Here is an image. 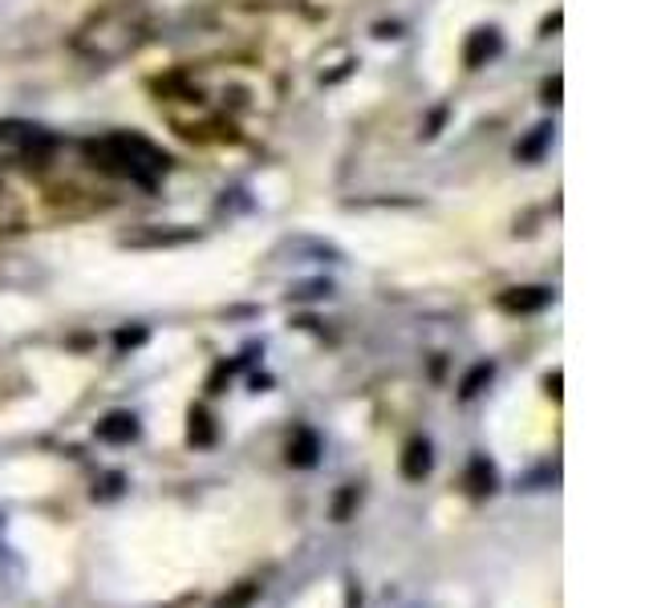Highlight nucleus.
<instances>
[{
	"mask_svg": "<svg viewBox=\"0 0 649 608\" xmlns=\"http://www.w3.org/2000/svg\"><path fill=\"white\" fill-rule=\"evenodd\" d=\"M150 38V13L138 0H114L98 13H89L70 38V50L89 70H110L138 53Z\"/></svg>",
	"mask_w": 649,
	"mask_h": 608,
	"instance_id": "obj_1",
	"label": "nucleus"
},
{
	"mask_svg": "<svg viewBox=\"0 0 649 608\" xmlns=\"http://www.w3.org/2000/svg\"><path fill=\"white\" fill-rule=\"evenodd\" d=\"M89 162L106 174H118V179H130L138 186H155L167 174L171 159L162 154L150 138L142 135H102L86 142Z\"/></svg>",
	"mask_w": 649,
	"mask_h": 608,
	"instance_id": "obj_2",
	"label": "nucleus"
},
{
	"mask_svg": "<svg viewBox=\"0 0 649 608\" xmlns=\"http://www.w3.org/2000/svg\"><path fill=\"white\" fill-rule=\"evenodd\" d=\"M338 244H329L324 236H309V232H292L268 252V268H321V264H341Z\"/></svg>",
	"mask_w": 649,
	"mask_h": 608,
	"instance_id": "obj_3",
	"label": "nucleus"
},
{
	"mask_svg": "<svg viewBox=\"0 0 649 608\" xmlns=\"http://www.w3.org/2000/svg\"><path fill=\"white\" fill-rule=\"evenodd\" d=\"M195 239H200V232L188 224H138L118 244L135 252H162V248H188Z\"/></svg>",
	"mask_w": 649,
	"mask_h": 608,
	"instance_id": "obj_4",
	"label": "nucleus"
},
{
	"mask_svg": "<svg viewBox=\"0 0 649 608\" xmlns=\"http://www.w3.org/2000/svg\"><path fill=\"white\" fill-rule=\"evenodd\" d=\"M503 53V33L496 25H479L462 41V65L467 70H483L487 62H496Z\"/></svg>",
	"mask_w": 649,
	"mask_h": 608,
	"instance_id": "obj_5",
	"label": "nucleus"
},
{
	"mask_svg": "<svg viewBox=\"0 0 649 608\" xmlns=\"http://www.w3.org/2000/svg\"><path fill=\"white\" fill-rule=\"evenodd\" d=\"M552 305V288L544 285H520V288H508L500 297V309L503 312H520V317H528V312H544Z\"/></svg>",
	"mask_w": 649,
	"mask_h": 608,
	"instance_id": "obj_6",
	"label": "nucleus"
},
{
	"mask_svg": "<svg viewBox=\"0 0 649 608\" xmlns=\"http://www.w3.org/2000/svg\"><path fill=\"white\" fill-rule=\"evenodd\" d=\"M0 147H17L25 150V154H33L41 147H53V135H45L33 122H0Z\"/></svg>",
	"mask_w": 649,
	"mask_h": 608,
	"instance_id": "obj_7",
	"label": "nucleus"
},
{
	"mask_svg": "<svg viewBox=\"0 0 649 608\" xmlns=\"http://www.w3.org/2000/svg\"><path fill=\"white\" fill-rule=\"evenodd\" d=\"M98 438L102 442H110V447H126V442H135L138 438V418L126 410L106 414V418L98 423Z\"/></svg>",
	"mask_w": 649,
	"mask_h": 608,
	"instance_id": "obj_8",
	"label": "nucleus"
},
{
	"mask_svg": "<svg viewBox=\"0 0 649 608\" xmlns=\"http://www.w3.org/2000/svg\"><path fill=\"white\" fill-rule=\"evenodd\" d=\"M435 467V455H430V442L426 438H411L406 450H402V474L411 479V483H423L426 474Z\"/></svg>",
	"mask_w": 649,
	"mask_h": 608,
	"instance_id": "obj_9",
	"label": "nucleus"
},
{
	"mask_svg": "<svg viewBox=\"0 0 649 608\" xmlns=\"http://www.w3.org/2000/svg\"><path fill=\"white\" fill-rule=\"evenodd\" d=\"M552 138H556V126H552V122L532 126V130H528V138H520V142H515V159H520V162H540L544 154H549Z\"/></svg>",
	"mask_w": 649,
	"mask_h": 608,
	"instance_id": "obj_10",
	"label": "nucleus"
},
{
	"mask_svg": "<svg viewBox=\"0 0 649 608\" xmlns=\"http://www.w3.org/2000/svg\"><path fill=\"white\" fill-rule=\"evenodd\" d=\"M45 280V268L25 256H0V285H38Z\"/></svg>",
	"mask_w": 649,
	"mask_h": 608,
	"instance_id": "obj_11",
	"label": "nucleus"
},
{
	"mask_svg": "<svg viewBox=\"0 0 649 608\" xmlns=\"http://www.w3.org/2000/svg\"><path fill=\"white\" fill-rule=\"evenodd\" d=\"M317 459H321V438L312 435L309 426H300L292 442H288V462L300 467V471H309V467H317Z\"/></svg>",
	"mask_w": 649,
	"mask_h": 608,
	"instance_id": "obj_12",
	"label": "nucleus"
},
{
	"mask_svg": "<svg viewBox=\"0 0 649 608\" xmlns=\"http://www.w3.org/2000/svg\"><path fill=\"white\" fill-rule=\"evenodd\" d=\"M467 487H471V495H491L496 491V467L483 455L471 459V467H467Z\"/></svg>",
	"mask_w": 649,
	"mask_h": 608,
	"instance_id": "obj_13",
	"label": "nucleus"
},
{
	"mask_svg": "<svg viewBox=\"0 0 649 608\" xmlns=\"http://www.w3.org/2000/svg\"><path fill=\"white\" fill-rule=\"evenodd\" d=\"M491 377H496V365H491V361H479V365H475V370L467 373V377H462L459 394H462V397H475V394H483V385L491 382Z\"/></svg>",
	"mask_w": 649,
	"mask_h": 608,
	"instance_id": "obj_14",
	"label": "nucleus"
},
{
	"mask_svg": "<svg viewBox=\"0 0 649 608\" xmlns=\"http://www.w3.org/2000/svg\"><path fill=\"white\" fill-rule=\"evenodd\" d=\"M188 438L195 442V447H212L215 442V426H212V418H208V410H191Z\"/></svg>",
	"mask_w": 649,
	"mask_h": 608,
	"instance_id": "obj_15",
	"label": "nucleus"
},
{
	"mask_svg": "<svg viewBox=\"0 0 649 608\" xmlns=\"http://www.w3.org/2000/svg\"><path fill=\"white\" fill-rule=\"evenodd\" d=\"M260 596V584H240V588H232L227 596H220V608H248L252 600Z\"/></svg>",
	"mask_w": 649,
	"mask_h": 608,
	"instance_id": "obj_16",
	"label": "nucleus"
},
{
	"mask_svg": "<svg viewBox=\"0 0 649 608\" xmlns=\"http://www.w3.org/2000/svg\"><path fill=\"white\" fill-rule=\"evenodd\" d=\"M288 297L292 300H329L333 297V285H329V280H305V285H297Z\"/></svg>",
	"mask_w": 649,
	"mask_h": 608,
	"instance_id": "obj_17",
	"label": "nucleus"
},
{
	"mask_svg": "<svg viewBox=\"0 0 649 608\" xmlns=\"http://www.w3.org/2000/svg\"><path fill=\"white\" fill-rule=\"evenodd\" d=\"M244 9H260V13H292L300 9V0H236Z\"/></svg>",
	"mask_w": 649,
	"mask_h": 608,
	"instance_id": "obj_18",
	"label": "nucleus"
},
{
	"mask_svg": "<svg viewBox=\"0 0 649 608\" xmlns=\"http://www.w3.org/2000/svg\"><path fill=\"white\" fill-rule=\"evenodd\" d=\"M353 503H358V487H341L338 503H333V520H338V523H345V520H350Z\"/></svg>",
	"mask_w": 649,
	"mask_h": 608,
	"instance_id": "obj_19",
	"label": "nucleus"
},
{
	"mask_svg": "<svg viewBox=\"0 0 649 608\" xmlns=\"http://www.w3.org/2000/svg\"><path fill=\"white\" fill-rule=\"evenodd\" d=\"M114 495H123V474H106L102 487H94V499H114Z\"/></svg>",
	"mask_w": 649,
	"mask_h": 608,
	"instance_id": "obj_20",
	"label": "nucleus"
},
{
	"mask_svg": "<svg viewBox=\"0 0 649 608\" xmlns=\"http://www.w3.org/2000/svg\"><path fill=\"white\" fill-rule=\"evenodd\" d=\"M147 341V333L142 329H135V333H118V349H126V345H142Z\"/></svg>",
	"mask_w": 649,
	"mask_h": 608,
	"instance_id": "obj_21",
	"label": "nucleus"
},
{
	"mask_svg": "<svg viewBox=\"0 0 649 608\" xmlns=\"http://www.w3.org/2000/svg\"><path fill=\"white\" fill-rule=\"evenodd\" d=\"M544 102H552V106L561 102V77H552V82H544Z\"/></svg>",
	"mask_w": 649,
	"mask_h": 608,
	"instance_id": "obj_22",
	"label": "nucleus"
},
{
	"mask_svg": "<svg viewBox=\"0 0 649 608\" xmlns=\"http://www.w3.org/2000/svg\"><path fill=\"white\" fill-rule=\"evenodd\" d=\"M0 527H4V520H0Z\"/></svg>",
	"mask_w": 649,
	"mask_h": 608,
	"instance_id": "obj_23",
	"label": "nucleus"
}]
</instances>
